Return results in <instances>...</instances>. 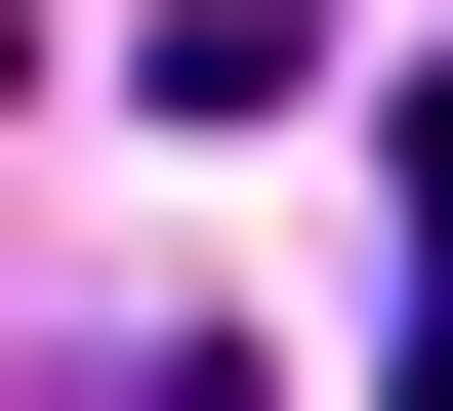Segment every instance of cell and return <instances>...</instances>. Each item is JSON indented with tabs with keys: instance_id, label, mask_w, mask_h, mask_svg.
Here are the masks:
<instances>
[{
	"instance_id": "7a4b0ae2",
	"label": "cell",
	"mask_w": 453,
	"mask_h": 411,
	"mask_svg": "<svg viewBox=\"0 0 453 411\" xmlns=\"http://www.w3.org/2000/svg\"><path fill=\"white\" fill-rule=\"evenodd\" d=\"M83 411H288V370H206V329H124V370H83Z\"/></svg>"
},
{
	"instance_id": "6da1fadb",
	"label": "cell",
	"mask_w": 453,
	"mask_h": 411,
	"mask_svg": "<svg viewBox=\"0 0 453 411\" xmlns=\"http://www.w3.org/2000/svg\"><path fill=\"white\" fill-rule=\"evenodd\" d=\"M371 411H453V82H412V370H371Z\"/></svg>"
}]
</instances>
